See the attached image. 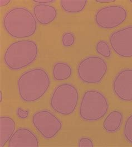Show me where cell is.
I'll use <instances>...</instances> for the list:
<instances>
[{"label":"cell","mask_w":132,"mask_h":147,"mask_svg":"<svg viewBox=\"0 0 132 147\" xmlns=\"http://www.w3.org/2000/svg\"><path fill=\"white\" fill-rule=\"evenodd\" d=\"M38 52V45L34 41L19 40L7 48L4 54V63L11 70L19 71L34 63Z\"/></svg>","instance_id":"cell-3"},{"label":"cell","mask_w":132,"mask_h":147,"mask_svg":"<svg viewBox=\"0 0 132 147\" xmlns=\"http://www.w3.org/2000/svg\"><path fill=\"white\" fill-rule=\"evenodd\" d=\"M34 127L46 139L55 137L62 128V122L51 112L42 110L35 113L32 117Z\"/></svg>","instance_id":"cell-7"},{"label":"cell","mask_w":132,"mask_h":147,"mask_svg":"<svg viewBox=\"0 0 132 147\" xmlns=\"http://www.w3.org/2000/svg\"><path fill=\"white\" fill-rule=\"evenodd\" d=\"M107 63L101 57L90 55L83 59L77 67V74L81 81L86 84L100 83L106 75Z\"/></svg>","instance_id":"cell-6"},{"label":"cell","mask_w":132,"mask_h":147,"mask_svg":"<svg viewBox=\"0 0 132 147\" xmlns=\"http://www.w3.org/2000/svg\"><path fill=\"white\" fill-rule=\"evenodd\" d=\"M29 114L28 110H24L21 108H18L17 110V115L21 119H25Z\"/></svg>","instance_id":"cell-21"},{"label":"cell","mask_w":132,"mask_h":147,"mask_svg":"<svg viewBox=\"0 0 132 147\" xmlns=\"http://www.w3.org/2000/svg\"><path fill=\"white\" fill-rule=\"evenodd\" d=\"M39 140L36 135L26 127L19 128L9 142V147H38Z\"/></svg>","instance_id":"cell-11"},{"label":"cell","mask_w":132,"mask_h":147,"mask_svg":"<svg viewBox=\"0 0 132 147\" xmlns=\"http://www.w3.org/2000/svg\"><path fill=\"white\" fill-rule=\"evenodd\" d=\"M109 103L102 92L90 90L82 96L79 107V116L86 121H95L101 120L107 114Z\"/></svg>","instance_id":"cell-4"},{"label":"cell","mask_w":132,"mask_h":147,"mask_svg":"<svg viewBox=\"0 0 132 147\" xmlns=\"http://www.w3.org/2000/svg\"><path fill=\"white\" fill-rule=\"evenodd\" d=\"M78 146L79 147H94V143L90 138L82 137L79 140Z\"/></svg>","instance_id":"cell-20"},{"label":"cell","mask_w":132,"mask_h":147,"mask_svg":"<svg viewBox=\"0 0 132 147\" xmlns=\"http://www.w3.org/2000/svg\"><path fill=\"white\" fill-rule=\"evenodd\" d=\"M79 98V92L73 84H62L55 88L50 104L51 109L58 114L70 115L75 110Z\"/></svg>","instance_id":"cell-5"},{"label":"cell","mask_w":132,"mask_h":147,"mask_svg":"<svg viewBox=\"0 0 132 147\" xmlns=\"http://www.w3.org/2000/svg\"><path fill=\"white\" fill-rule=\"evenodd\" d=\"M33 11L36 20L43 25L50 24L58 15L57 10L54 6L46 4L36 5L34 6Z\"/></svg>","instance_id":"cell-12"},{"label":"cell","mask_w":132,"mask_h":147,"mask_svg":"<svg viewBox=\"0 0 132 147\" xmlns=\"http://www.w3.org/2000/svg\"><path fill=\"white\" fill-rule=\"evenodd\" d=\"M11 1L10 0H1L0 1V6L1 7H5L6 5H7Z\"/></svg>","instance_id":"cell-23"},{"label":"cell","mask_w":132,"mask_h":147,"mask_svg":"<svg viewBox=\"0 0 132 147\" xmlns=\"http://www.w3.org/2000/svg\"><path fill=\"white\" fill-rule=\"evenodd\" d=\"M34 2L38 3L40 4H46V3H49L54 2V0H35L33 1Z\"/></svg>","instance_id":"cell-22"},{"label":"cell","mask_w":132,"mask_h":147,"mask_svg":"<svg viewBox=\"0 0 132 147\" xmlns=\"http://www.w3.org/2000/svg\"><path fill=\"white\" fill-rule=\"evenodd\" d=\"M0 96H1V98H0V102L2 101L3 100V95H2V92L1 91H0Z\"/></svg>","instance_id":"cell-25"},{"label":"cell","mask_w":132,"mask_h":147,"mask_svg":"<svg viewBox=\"0 0 132 147\" xmlns=\"http://www.w3.org/2000/svg\"><path fill=\"white\" fill-rule=\"evenodd\" d=\"M123 115L118 110H114L106 117L103 122V129L107 133L117 132L122 125Z\"/></svg>","instance_id":"cell-14"},{"label":"cell","mask_w":132,"mask_h":147,"mask_svg":"<svg viewBox=\"0 0 132 147\" xmlns=\"http://www.w3.org/2000/svg\"><path fill=\"white\" fill-rule=\"evenodd\" d=\"M96 2L98 3H109V2H115V0H96Z\"/></svg>","instance_id":"cell-24"},{"label":"cell","mask_w":132,"mask_h":147,"mask_svg":"<svg viewBox=\"0 0 132 147\" xmlns=\"http://www.w3.org/2000/svg\"><path fill=\"white\" fill-rule=\"evenodd\" d=\"M62 10L68 13H78L83 10L88 3L87 0H61Z\"/></svg>","instance_id":"cell-16"},{"label":"cell","mask_w":132,"mask_h":147,"mask_svg":"<svg viewBox=\"0 0 132 147\" xmlns=\"http://www.w3.org/2000/svg\"><path fill=\"white\" fill-rule=\"evenodd\" d=\"M75 41L74 35L71 32H65L62 37V42L64 47L68 48L72 46Z\"/></svg>","instance_id":"cell-19"},{"label":"cell","mask_w":132,"mask_h":147,"mask_svg":"<svg viewBox=\"0 0 132 147\" xmlns=\"http://www.w3.org/2000/svg\"><path fill=\"white\" fill-rule=\"evenodd\" d=\"M3 25L7 34L15 39L29 38L37 29L34 15L24 7H15L8 11L3 17Z\"/></svg>","instance_id":"cell-2"},{"label":"cell","mask_w":132,"mask_h":147,"mask_svg":"<svg viewBox=\"0 0 132 147\" xmlns=\"http://www.w3.org/2000/svg\"><path fill=\"white\" fill-rule=\"evenodd\" d=\"M131 1V2H132V0H131V1Z\"/></svg>","instance_id":"cell-26"},{"label":"cell","mask_w":132,"mask_h":147,"mask_svg":"<svg viewBox=\"0 0 132 147\" xmlns=\"http://www.w3.org/2000/svg\"><path fill=\"white\" fill-rule=\"evenodd\" d=\"M15 129L16 123L12 118L9 116L0 117V147H4L10 140Z\"/></svg>","instance_id":"cell-13"},{"label":"cell","mask_w":132,"mask_h":147,"mask_svg":"<svg viewBox=\"0 0 132 147\" xmlns=\"http://www.w3.org/2000/svg\"><path fill=\"white\" fill-rule=\"evenodd\" d=\"M50 84V77L44 69H31L22 74L18 79L19 96L24 102L36 101L45 94Z\"/></svg>","instance_id":"cell-1"},{"label":"cell","mask_w":132,"mask_h":147,"mask_svg":"<svg viewBox=\"0 0 132 147\" xmlns=\"http://www.w3.org/2000/svg\"><path fill=\"white\" fill-rule=\"evenodd\" d=\"M124 136L125 140L132 144V114L125 121L124 127Z\"/></svg>","instance_id":"cell-18"},{"label":"cell","mask_w":132,"mask_h":147,"mask_svg":"<svg viewBox=\"0 0 132 147\" xmlns=\"http://www.w3.org/2000/svg\"><path fill=\"white\" fill-rule=\"evenodd\" d=\"M96 51L99 55L105 58L111 56V50L108 42L104 40L99 41L96 44Z\"/></svg>","instance_id":"cell-17"},{"label":"cell","mask_w":132,"mask_h":147,"mask_svg":"<svg viewBox=\"0 0 132 147\" xmlns=\"http://www.w3.org/2000/svg\"><path fill=\"white\" fill-rule=\"evenodd\" d=\"M52 74L56 81H64L69 78L72 74L71 66L68 63L58 62L53 67Z\"/></svg>","instance_id":"cell-15"},{"label":"cell","mask_w":132,"mask_h":147,"mask_svg":"<svg viewBox=\"0 0 132 147\" xmlns=\"http://www.w3.org/2000/svg\"><path fill=\"white\" fill-rule=\"evenodd\" d=\"M112 49L123 58L132 57V25L113 32L109 37Z\"/></svg>","instance_id":"cell-9"},{"label":"cell","mask_w":132,"mask_h":147,"mask_svg":"<svg viewBox=\"0 0 132 147\" xmlns=\"http://www.w3.org/2000/svg\"><path fill=\"white\" fill-rule=\"evenodd\" d=\"M115 96L125 102L132 101V68H125L117 74L113 82Z\"/></svg>","instance_id":"cell-10"},{"label":"cell","mask_w":132,"mask_h":147,"mask_svg":"<svg viewBox=\"0 0 132 147\" xmlns=\"http://www.w3.org/2000/svg\"><path fill=\"white\" fill-rule=\"evenodd\" d=\"M127 16V11L122 6H107L96 12L95 21L101 28L109 30L121 25L126 20Z\"/></svg>","instance_id":"cell-8"}]
</instances>
